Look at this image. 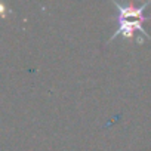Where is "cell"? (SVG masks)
I'll list each match as a JSON object with an SVG mask.
<instances>
[{
	"label": "cell",
	"mask_w": 151,
	"mask_h": 151,
	"mask_svg": "<svg viewBox=\"0 0 151 151\" xmlns=\"http://www.w3.org/2000/svg\"><path fill=\"white\" fill-rule=\"evenodd\" d=\"M113 5L117 9V15L114 17V19L117 21L119 25H117L116 31L113 33V36L110 37V42L114 40L117 36H123L124 39H132L135 31L142 33V36H145L147 39L151 40V37L148 36V33L142 27V22L144 21L151 19V17H148V15L144 14V11L150 5V2H145L141 6H135V5H126V6H123V5H120L117 2H113Z\"/></svg>",
	"instance_id": "cell-1"
}]
</instances>
